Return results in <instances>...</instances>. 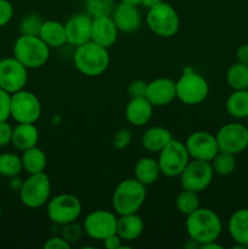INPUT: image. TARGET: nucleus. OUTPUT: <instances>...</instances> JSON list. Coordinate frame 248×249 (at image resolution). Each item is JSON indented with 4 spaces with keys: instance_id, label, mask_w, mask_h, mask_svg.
Masks as SVG:
<instances>
[{
    "instance_id": "nucleus-11",
    "label": "nucleus",
    "mask_w": 248,
    "mask_h": 249,
    "mask_svg": "<svg viewBox=\"0 0 248 249\" xmlns=\"http://www.w3.org/2000/svg\"><path fill=\"white\" fill-rule=\"evenodd\" d=\"M41 114V104L35 94L27 90L11 94V118L17 123H35Z\"/></svg>"
},
{
    "instance_id": "nucleus-29",
    "label": "nucleus",
    "mask_w": 248,
    "mask_h": 249,
    "mask_svg": "<svg viewBox=\"0 0 248 249\" xmlns=\"http://www.w3.org/2000/svg\"><path fill=\"white\" fill-rule=\"evenodd\" d=\"M226 83L232 90L248 89V65L233 63L226 72Z\"/></svg>"
},
{
    "instance_id": "nucleus-5",
    "label": "nucleus",
    "mask_w": 248,
    "mask_h": 249,
    "mask_svg": "<svg viewBox=\"0 0 248 249\" xmlns=\"http://www.w3.org/2000/svg\"><path fill=\"white\" fill-rule=\"evenodd\" d=\"M146 24L148 29L160 38H172L180 28V18L177 10L170 4L160 1L147 10Z\"/></svg>"
},
{
    "instance_id": "nucleus-17",
    "label": "nucleus",
    "mask_w": 248,
    "mask_h": 249,
    "mask_svg": "<svg viewBox=\"0 0 248 249\" xmlns=\"http://www.w3.org/2000/svg\"><path fill=\"white\" fill-rule=\"evenodd\" d=\"M145 97L153 107L168 106L177 99L175 82L170 78H157L147 83Z\"/></svg>"
},
{
    "instance_id": "nucleus-13",
    "label": "nucleus",
    "mask_w": 248,
    "mask_h": 249,
    "mask_svg": "<svg viewBox=\"0 0 248 249\" xmlns=\"http://www.w3.org/2000/svg\"><path fill=\"white\" fill-rule=\"evenodd\" d=\"M28 80V70L12 56L0 60V89L15 94L24 89Z\"/></svg>"
},
{
    "instance_id": "nucleus-9",
    "label": "nucleus",
    "mask_w": 248,
    "mask_h": 249,
    "mask_svg": "<svg viewBox=\"0 0 248 249\" xmlns=\"http://www.w3.org/2000/svg\"><path fill=\"white\" fill-rule=\"evenodd\" d=\"M49 219L57 225H66L77 220L82 214L79 198L70 194H60L49 199L46 203Z\"/></svg>"
},
{
    "instance_id": "nucleus-47",
    "label": "nucleus",
    "mask_w": 248,
    "mask_h": 249,
    "mask_svg": "<svg viewBox=\"0 0 248 249\" xmlns=\"http://www.w3.org/2000/svg\"><path fill=\"white\" fill-rule=\"evenodd\" d=\"M2 215V208H1V204H0V218H1Z\"/></svg>"
},
{
    "instance_id": "nucleus-23",
    "label": "nucleus",
    "mask_w": 248,
    "mask_h": 249,
    "mask_svg": "<svg viewBox=\"0 0 248 249\" xmlns=\"http://www.w3.org/2000/svg\"><path fill=\"white\" fill-rule=\"evenodd\" d=\"M38 140L39 131L34 123H17L12 130V146L22 152L36 146Z\"/></svg>"
},
{
    "instance_id": "nucleus-4",
    "label": "nucleus",
    "mask_w": 248,
    "mask_h": 249,
    "mask_svg": "<svg viewBox=\"0 0 248 249\" xmlns=\"http://www.w3.org/2000/svg\"><path fill=\"white\" fill-rule=\"evenodd\" d=\"M146 186L134 179H125L117 185L112 197V206L119 215L138 213L146 199Z\"/></svg>"
},
{
    "instance_id": "nucleus-6",
    "label": "nucleus",
    "mask_w": 248,
    "mask_h": 249,
    "mask_svg": "<svg viewBox=\"0 0 248 249\" xmlns=\"http://www.w3.org/2000/svg\"><path fill=\"white\" fill-rule=\"evenodd\" d=\"M19 199L27 208H40L50 199L51 182L46 173L29 174L18 190Z\"/></svg>"
},
{
    "instance_id": "nucleus-10",
    "label": "nucleus",
    "mask_w": 248,
    "mask_h": 249,
    "mask_svg": "<svg viewBox=\"0 0 248 249\" xmlns=\"http://www.w3.org/2000/svg\"><path fill=\"white\" fill-rule=\"evenodd\" d=\"M180 184L184 190L199 194L208 189L214 178V170L211 162L192 160L187 163L184 172L180 174Z\"/></svg>"
},
{
    "instance_id": "nucleus-21",
    "label": "nucleus",
    "mask_w": 248,
    "mask_h": 249,
    "mask_svg": "<svg viewBox=\"0 0 248 249\" xmlns=\"http://www.w3.org/2000/svg\"><path fill=\"white\" fill-rule=\"evenodd\" d=\"M229 233L236 247H248V208H241L233 212L229 219Z\"/></svg>"
},
{
    "instance_id": "nucleus-42",
    "label": "nucleus",
    "mask_w": 248,
    "mask_h": 249,
    "mask_svg": "<svg viewBox=\"0 0 248 249\" xmlns=\"http://www.w3.org/2000/svg\"><path fill=\"white\" fill-rule=\"evenodd\" d=\"M104 246L107 249H121L123 246V240L117 233H113V235L105 238Z\"/></svg>"
},
{
    "instance_id": "nucleus-22",
    "label": "nucleus",
    "mask_w": 248,
    "mask_h": 249,
    "mask_svg": "<svg viewBox=\"0 0 248 249\" xmlns=\"http://www.w3.org/2000/svg\"><path fill=\"white\" fill-rule=\"evenodd\" d=\"M143 229L145 224L138 213L124 214L117 220V235L123 240V242L138 240L142 235Z\"/></svg>"
},
{
    "instance_id": "nucleus-46",
    "label": "nucleus",
    "mask_w": 248,
    "mask_h": 249,
    "mask_svg": "<svg viewBox=\"0 0 248 249\" xmlns=\"http://www.w3.org/2000/svg\"><path fill=\"white\" fill-rule=\"evenodd\" d=\"M121 2H124V4H129V5H134V6H139V5H141L142 0H121Z\"/></svg>"
},
{
    "instance_id": "nucleus-41",
    "label": "nucleus",
    "mask_w": 248,
    "mask_h": 249,
    "mask_svg": "<svg viewBox=\"0 0 248 249\" xmlns=\"http://www.w3.org/2000/svg\"><path fill=\"white\" fill-rule=\"evenodd\" d=\"M71 243H68L62 236H53L44 243L45 249H71Z\"/></svg>"
},
{
    "instance_id": "nucleus-45",
    "label": "nucleus",
    "mask_w": 248,
    "mask_h": 249,
    "mask_svg": "<svg viewBox=\"0 0 248 249\" xmlns=\"http://www.w3.org/2000/svg\"><path fill=\"white\" fill-rule=\"evenodd\" d=\"M202 249H223V246L216 243V241H213V242H208L206 245H202L201 247Z\"/></svg>"
},
{
    "instance_id": "nucleus-3",
    "label": "nucleus",
    "mask_w": 248,
    "mask_h": 249,
    "mask_svg": "<svg viewBox=\"0 0 248 249\" xmlns=\"http://www.w3.org/2000/svg\"><path fill=\"white\" fill-rule=\"evenodd\" d=\"M12 53L27 70H36L46 65L50 57V48L39 36L21 34L16 39Z\"/></svg>"
},
{
    "instance_id": "nucleus-28",
    "label": "nucleus",
    "mask_w": 248,
    "mask_h": 249,
    "mask_svg": "<svg viewBox=\"0 0 248 249\" xmlns=\"http://www.w3.org/2000/svg\"><path fill=\"white\" fill-rule=\"evenodd\" d=\"M225 108L229 116L236 119L248 118V89L233 90L225 102Z\"/></svg>"
},
{
    "instance_id": "nucleus-19",
    "label": "nucleus",
    "mask_w": 248,
    "mask_h": 249,
    "mask_svg": "<svg viewBox=\"0 0 248 249\" xmlns=\"http://www.w3.org/2000/svg\"><path fill=\"white\" fill-rule=\"evenodd\" d=\"M118 28L112 16H100L92 18L91 41L108 49L118 39Z\"/></svg>"
},
{
    "instance_id": "nucleus-33",
    "label": "nucleus",
    "mask_w": 248,
    "mask_h": 249,
    "mask_svg": "<svg viewBox=\"0 0 248 249\" xmlns=\"http://www.w3.org/2000/svg\"><path fill=\"white\" fill-rule=\"evenodd\" d=\"M85 11L91 18L100 16H111L113 12L114 0H84Z\"/></svg>"
},
{
    "instance_id": "nucleus-32",
    "label": "nucleus",
    "mask_w": 248,
    "mask_h": 249,
    "mask_svg": "<svg viewBox=\"0 0 248 249\" xmlns=\"http://www.w3.org/2000/svg\"><path fill=\"white\" fill-rule=\"evenodd\" d=\"M211 163L212 167H213L214 174H218L220 177H228L236 168L235 155L223 152V151H219Z\"/></svg>"
},
{
    "instance_id": "nucleus-14",
    "label": "nucleus",
    "mask_w": 248,
    "mask_h": 249,
    "mask_svg": "<svg viewBox=\"0 0 248 249\" xmlns=\"http://www.w3.org/2000/svg\"><path fill=\"white\" fill-rule=\"evenodd\" d=\"M117 216L109 211H94L89 213L83 223L84 232L92 240L104 241L108 236L117 233Z\"/></svg>"
},
{
    "instance_id": "nucleus-16",
    "label": "nucleus",
    "mask_w": 248,
    "mask_h": 249,
    "mask_svg": "<svg viewBox=\"0 0 248 249\" xmlns=\"http://www.w3.org/2000/svg\"><path fill=\"white\" fill-rule=\"evenodd\" d=\"M92 18L88 14L73 15L65 23L67 43L79 46L91 40Z\"/></svg>"
},
{
    "instance_id": "nucleus-39",
    "label": "nucleus",
    "mask_w": 248,
    "mask_h": 249,
    "mask_svg": "<svg viewBox=\"0 0 248 249\" xmlns=\"http://www.w3.org/2000/svg\"><path fill=\"white\" fill-rule=\"evenodd\" d=\"M147 83L141 79L133 80L128 87V92L130 97H145Z\"/></svg>"
},
{
    "instance_id": "nucleus-36",
    "label": "nucleus",
    "mask_w": 248,
    "mask_h": 249,
    "mask_svg": "<svg viewBox=\"0 0 248 249\" xmlns=\"http://www.w3.org/2000/svg\"><path fill=\"white\" fill-rule=\"evenodd\" d=\"M131 139H133V134L129 129H121V130L117 131L113 136V147L117 150H125L131 142Z\"/></svg>"
},
{
    "instance_id": "nucleus-24",
    "label": "nucleus",
    "mask_w": 248,
    "mask_h": 249,
    "mask_svg": "<svg viewBox=\"0 0 248 249\" xmlns=\"http://www.w3.org/2000/svg\"><path fill=\"white\" fill-rule=\"evenodd\" d=\"M39 36L49 48H62L67 44L65 24L58 21L43 22Z\"/></svg>"
},
{
    "instance_id": "nucleus-37",
    "label": "nucleus",
    "mask_w": 248,
    "mask_h": 249,
    "mask_svg": "<svg viewBox=\"0 0 248 249\" xmlns=\"http://www.w3.org/2000/svg\"><path fill=\"white\" fill-rule=\"evenodd\" d=\"M11 117V94L0 89V122H5Z\"/></svg>"
},
{
    "instance_id": "nucleus-12",
    "label": "nucleus",
    "mask_w": 248,
    "mask_h": 249,
    "mask_svg": "<svg viewBox=\"0 0 248 249\" xmlns=\"http://www.w3.org/2000/svg\"><path fill=\"white\" fill-rule=\"evenodd\" d=\"M219 151L238 155L248 147V128L241 123H228L216 134Z\"/></svg>"
},
{
    "instance_id": "nucleus-20",
    "label": "nucleus",
    "mask_w": 248,
    "mask_h": 249,
    "mask_svg": "<svg viewBox=\"0 0 248 249\" xmlns=\"http://www.w3.org/2000/svg\"><path fill=\"white\" fill-rule=\"evenodd\" d=\"M153 106L146 97H130L125 107V118L131 125L142 126L151 121Z\"/></svg>"
},
{
    "instance_id": "nucleus-35",
    "label": "nucleus",
    "mask_w": 248,
    "mask_h": 249,
    "mask_svg": "<svg viewBox=\"0 0 248 249\" xmlns=\"http://www.w3.org/2000/svg\"><path fill=\"white\" fill-rule=\"evenodd\" d=\"M83 235H84V228L75 223V221L63 225L62 237L71 245L77 243L83 237Z\"/></svg>"
},
{
    "instance_id": "nucleus-7",
    "label": "nucleus",
    "mask_w": 248,
    "mask_h": 249,
    "mask_svg": "<svg viewBox=\"0 0 248 249\" xmlns=\"http://www.w3.org/2000/svg\"><path fill=\"white\" fill-rule=\"evenodd\" d=\"M158 153L159 156L157 160L160 168V174L168 178L180 177L191 160L185 143L177 139H172L170 142Z\"/></svg>"
},
{
    "instance_id": "nucleus-38",
    "label": "nucleus",
    "mask_w": 248,
    "mask_h": 249,
    "mask_svg": "<svg viewBox=\"0 0 248 249\" xmlns=\"http://www.w3.org/2000/svg\"><path fill=\"white\" fill-rule=\"evenodd\" d=\"M14 6L9 0H0V27L9 23L14 17Z\"/></svg>"
},
{
    "instance_id": "nucleus-30",
    "label": "nucleus",
    "mask_w": 248,
    "mask_h": 249,
    "mask_svg": "<svg viewBox=\"0 0 248 249\" xmlns=\"http://www.w3.org/2000/svg\"><path fill=\"white\" fill-rule=\"evenodd\" d=\"M22 160L16 153L6 152L0 155V175L5 178H16L22 172Z\"/></svg>"
},
{
    "instance_id": "nucleus-34",
    "label": "nucleus",
    "mask_w": 248,
    "mask_h": 249,
    "mask_svg": "<svg viewBox=\"0 0 248 249\" xmlns=\"http://www.w3.org/2000/svg\"><path fill=\"white\" fill-rule=\"evenodd\" d=\"M41 24H43V21H41L38 15H28V16L22 19L19 31H21L22 34H26V36H39Z\"/></svg>"
},
{
    "instance_id": "nucleus-31",
    "label": "nucleus",
    "mask_w": 248,
    "mask_h": 249,
    "mask_svg": "<svg viewBox=\"0 0 248 249\" xmlns=\"http://www.w3.org/2000/svg\"><path fill=\"white\" fill-rule=\"evenodd\" d=\"M177 212L182 215H190L195 211L199 208V197L197 192L190 191V190H184L177 195V201H175Z\"/></svg>"
},
{
    "instance_id": "nucleus-26",
    "label": "nucleus",
    "mask_w": 248,
    "mask_h": 249,
    "mask_svg": "<svg viewBox=\"0 0 248 249\" xmlns=\"http://www.w3.org/2000/svg\"><path fill=\"white\" fill-rule=\"evenodd\" d=\"M159 174L160 168L158 160L151 157L140 158L134 167V177L145 186L155 184L159 178Z\"/></svg>"
},
{
    "instance_id": "nucleus-43",
    "label": "nucleus",
    "mask_w": 248,
    "mask_h": 249,
    "mask_svg": "<svg viewBox=\"0 0 248 249\" xmlns=\"http://www.w3.org/2000/svg\"><path fill=\"white\" fill-rule=\"evenodd\" d=\"M236 58H237V62L248 65V44H242L238 46L236 50Z\"/></svg>"
},
{
    "instance_id": "nucleus-18",
    "label": "nucleus",
    "mask_w": 248,
    "mask_h": 249,
    "mask_svg": "<svg viewBox=\"0 0 248 249\" xmlns=\"http://www.w3.org/2000/svg\"><path fill=\"white\" fill-rule=\"evenodd\" d=\"M111 16L118 31L126 34L138 31L142 22L140 10L138 9V6L124 4V2H121L114 7Z\"/></svg>"
},
{
    "instance_id": "nucleus-40",
    "label": "nucleus",
    "mask_w": 248,
    "mask_h": 249,
    "mask_svg": "<svg viewBox=\"0 0 248 249\" xmlns=\"http://www.w3.org/2000/svg\"><path fill=\"white\" fill-rule=\"evenodd\" d=\"M12 130L14 128L7 123V121L0 122V147H5L11 143Z\"/></svg>"
},
{
    "instance_id": "nucleus-27",
    "label": "nucleus",
    "mask_w": 248,
    "mask_h": 249,
    "mask_svg": "<svg viewBox=\"0 0 248 249\" xmlns=\"http://www.w3.org/2000/svg\"><path fill=\"white\" fill-rule=\"evenodd\" d=\"M21 160L22 167L28 174L43 173L46 168V155L38 146H34V147L23 151Z\"/></svg>"
},
{
    "instance_id": "nucleus-25",
    "label": "nucleus",
    "mask_w": 248,
    "mask_h": 249,
    "mask_svg": "<svg viewBox=\"0 0 248 249\" xmlns=\"http://www.w3.org/2000/svg\"><path fill=\"white\" fill-rule=\"evenodd\" d=\"M173 139L172 133L163 126H152L143 133L141 143L150 152H159Z\"/></svg>"
},
{
    "instance_id": "nucleus-8",
    "label": "nucleus",
    "mask_w": 248,
    "mask_h": 249,
    "mask_svg": "<svg viewBox=\"0 0 248 249\" xmlns=\"http://www.w3.org/2000/svg\"><path fill=\"white\" fill-rule=\"evenodd\" d=\"M175 88L177 99L189 106L202 104L209 94L208 82L201 74L195 72L184 73L175 82Z\"/></svg>"
},
{
    "instance_id": "nucleus-2",
    "label": "nucleus",
    "mask_w": 248,
    "mask_h": 249,
    "mask_svg": "<svg viewBox=\"0 0 248 249\" xmlns=\"http://www.w3.org/2000/svg\"><path fill=\"white\" fill-rule=\"evenodd\" d=\"M73 62L82 74L87 77H99L108 68V49L90 40L75 48Z\"/></svg>"
},
{
    "instance_id": "nucleus-15",
    "label": "nucleus",
    "mask_w": 248,
    "mask_h": 249,
    "mask_svg": "<svg viewBox=\"0 0 248 249\" xmlns=\"http://www.w3.org/2000/svg\"><path fill=\"white\" fill-rule=\"evenodd\" d=\"M185 146L191 160L212 162V160L219 152L216 136L203 130L195 131L191 135H189V138L185 141Z\"/></svg>"
},
{
    "instance_id": "nucleus-1",
    "label": "nucleus",
    "mask_w": 248,
    "mask_h": 249,
    "mask_svg": "<svg viewBox=\"0 0 248 249\" xmlns=\"http://www.w3.org/2000/svg\"><path fill=\"white\" fill-rule=\"evenodd\" d=\"M221 230H223V224L220 218L212 209L199 207L186 218L187 235L191 240L198 243L199 247L218 240Z\"/></svg>"
},
{
    "instance_id": "nucleus-44",
    "label": "nucleus",
    "mask_w": 248,
    "mask_h": 249,
    "mask_svg": "<svg viewBox=\"0 0 248 249\" xmlns=\"http://www.w3.org/2000/svg\"><path fill=\"white\" fill-rule=\"evenodd\" d=\"M160 1H163V0H142V2H141V6H143L145 9H151V7L156 6L157 4H159Z\"/></svg>"
}]
</instances>
